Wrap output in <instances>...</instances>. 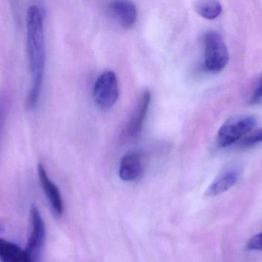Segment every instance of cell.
Instances as JSON below:
<instances>
[{
	"label": "cell",
	"instance_id": "obj_1",
	"mask_svg": "<svg viewBox=\"0 0 262 262\" xmlns=\"http://www.w3.org/2000/svg\"><path fill=\"white\" fill-rule=\"evenodd\" d=\"M26 40L32 83L26 96V107L32 109L39 98L46 66L44 18L36 5H31L27 9Z\"/></svg>",
	"mask_w": 262,
	"mask_h": 262
},
{
	"label": "cell",
	"instance_id": "obj_2",
	"mask_svg": "<svg viewBox=\"0 0 262 262\" xmlns=\"http://www.w3.org/2000/svg\"><path fill=\"white\" fill-rule=\"evenodd\" d=\"M257 124L255 117L240 115L231 117L220 127L217 134V143L221 148H227L237 143L252 132Z\"/></svg>",
	"mask_w": 262,
	"mask_h": 262
},
{
	"label": "cell",
	"instance_id": "obj_3",
	"mask_svg": "<svg viewBox=\"0 0 262 262\" xmlns=\"http://www.w3.org/2000/svg\"><path fill=\"white\" fill-rule=\"evenodd\" d=\"M204 66L212 73L223 71L229 61V52L222 35L215 32H207L204 37Z\"/></svg>",
	"mask_w": 262,
	"mask_h": 262
},
{
	"label": "cell",
	"instance_id": "obj_4",
	"mask_svg": "<svg viewBox=\"0 0 262 262\" xmlns=\"http://www.w3.org/2000/svg\"><path fill=\"white\" fill-rule=\"evenodd\" d=\"M119 94L118 77L113 71L103 72L94 85V100L101 109H110L115 106Z\"/></svg>",
	"mask_w": 262,
	"mask_h": 262
},
{
	"label": "cell",
	"instance_id": "obj_5",
	"mask_svg": "<svg viewBox=\"0 0 262 262\" xmlns=\"http://www.w3.org/2000/svg\"><path fill=\"white\" fill-rule=\"evenodd\" d=\"M151 94L144 91L139 98L138 102L133 111L130 119L124 129V136L127 138H135L141 133L145 119L150 106Z\"/></svg>",
	"mask_w": 262,
	"mask_h": 262
},
{
	"label": "cell",
	"instance_id": "obj_6",
	"mask_svg": "<svg viewBox=\"0 0 262 262\" xmlns=\"http://www.w3.org/2000/svg\"><path fill=\"white\" fill-rule=\"evenodd\" d=\"M30 216L32 232L28 239L26 250L37 261L46 241V226L39 211L35 206H32L31 209Z\"/></svg>",
	"mask_w": 262,
	"mask_h": 262
},
{
	"label": "cell",
	"instance_id": "obj_7",
	"mask_svg": "<svg viewBox=\"0 0 262 262\" xmlns=\"http://www.w3.org/2000/svg\"><path fill=\"white\" fill-rule=\"evenodd\" d=\"M38 174L41 187L49 200L52 211L57 216H61L64 212V204L58 186L50 179L43 165L38 164Z\"/></svg>",
	"mask_w": 262,
	"mask_h": 262
},
{
	"label": "cell",
	"instance_id": "obj_8",
	"mask_svg": "<svg viewBox=\"0 0 262 262\" xmlns=\"http://www.w3.org/2000/svg\"><path fill=\"white\" fill-rule=\"evenodd\" d=\"M109 11L118 23L126 29L132 27L137 21V7L133 2H112L109 5Z\"/></svg>",
	"mask_w": 262,
	"mask_h": 262
},
{
	"label": "cell",
	"instance_id": "obj_9",
	"mask_svg": "<svg viewBox=\"0 0 262 262\" xmlns=\"http://www.w3.org/2000/svg\"><path fill=\"white\" fill-rule=\"evenodd\" d=\"M143 173L141 157L137 152H130L123 157L119 169V175L123 181L132 182Z\"/></svg>",
	"mask_w": 262,
	"mask_h": 262
},
{
	"label": "cell",
	"instance_id": "obj_10",
	"mask_svg": "<svg viewBox=\"0 0 262 262\" xmlns=\"http://www.w3.org/2000/svg\"><path fill=\"white\" fill-rule=\"evenodd\" d=\"M0 262H36L33 257L15 243L0 238Z\"/></svg>",
	"mask_w": 262,
	"mask_h": 262
},
{
	"label": "cell",
	"instance_id": "obj_11",
	"mask_svg": "<svg viewBox=\"0 0 262 262\" xmlns=\"http://www.w3.org/2000/svg\"><path fill=\"white\" fill-rule=\"evenodd\" d=\"M238 178V172L235 169H227L212 182L206 190V195L209 197H215L227 192L236 184Z\"/></svg>",
	"mask_w": 262,
	"mask_h": 262
},
{
	"label": "cell",
	"instance_id": "obj_12",
	"mask_svg": "<svg viewBox=\"0 0 262 262\" xmlns=\"http://www.w3.org/2000/svg\"><path fill=\"white\" fill-rule=\"evenodd\" d=\"M195 12L208 20L215 19L223 11V6L218 1H196L194 3Z\"/></svg>",
	"mask_w": 262,
	"mask_h": 262
},
{
	"label": "cell",
	"instance_id": "obj_13",
	"mask_svg": "<svg viewBox=\"0 0 262 262\" xmlns=\"http://www.w3.org/2000/svg\"><path fill=\"white\" fill-rule=\"evenodd\" d=\"M262 143V127L255 129L245 137L241 142V146L244 148L252 147Z\"/></svg>",
	"mask_w": 262,
	"mask_h": 262
},
{
	"label": "cell",
	"instance_id": "obj_14",
	"mask_svg": "<svg viewBox=\"0 0 262 262\" xmlns=\"http://www.w3.org/2000/svg\"><path fill=\"white\" fill-rule=\"evenodd\" d=\"M249 102L252 105L262 104V73L255 83Z\"/></svg>",
	"mask_w": 262,
	"mask_h": 262
},
{
	"label": "cell",
	"instance_id": "obj_15",
	"mask_svg": "<svg viewBox=\"0 0 262 262\" xmlns=\"http://www.w3.org/2000/svg\"><path fill=\"white\" fill-rule=\"evenodd\" d=\"M9 110V102L4 96H0V135L6 122L7 112Z\"/></svg>",
	"mask_w": 262,
	"mask_h": 262
},
{
	"label": "cell",
	"instance_id": "obj_16",
	"mask_svg": "<svg viewBox=\"0 0 262 262\" xmlns=\"http://www.w3.org/2000/svg\"><path fill=\"white\" fill-rule=\"evenodd\" d=\"M247 249L252 251H262V232L249 240Z\"/></svg>",
	"mask_w": 262,
	"mask_h": 262
}]
</instances>
